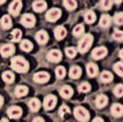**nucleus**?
<instances>
[{
  "label": "nucleus",
  "instance_id": "ddd939ff",
  "mask_svg": "<svg viewBox=\"0 0 123 122\" xmlns=\"http://www.w3.org/2000/svg\"><path fill=\"white\" fill-rule=\"evenodd\" d=\"M35 39H36L37 43L40 45H43L47 44L49 41V35L45 30L41 29V30L38 31L35 35Z\"/></svg>",
  "mask_w": 123,
  "mask_h": 122
},
{
  "label": "nucleus",
  "instance_id": "ea45409f",
  "mask_svg": "<svg viewBox=\"0 0 123 122\" xmlns=\"http://www.w3.org/2000/svg\"><path fill=\"white\" fill-rule=\"evenodd\" d=\"M112 38H113L115 40L119 41V42H122V39H123V33H122V31L118 30V29H115L113 34H112Z\"/></svg>",
  "mask_w": 123,
  "mask_h": 122
},
{
  "label": "nucleus",
  "instance_id": "4be33fe9",
  "mask_svg": "<svg viewBox=\"0 0 123 122\" xmlns=\"http://www.w3.org/2000/svg\"><path fill=\"white\" fill-rule=\"evenodd\" d=\"M0 24H1V26L3 27V29H11L12 25L11 17H10L8 15H4L1 18V20H0Z\"/></svg>",
  "mask_w": 123,
  "mask_h": 122
},
{
  "label": "nucleus",
  "instance_id": "f257e3e1",
  "mask_svg": "<svg viewBox=\"0 0 123 122\" xmlns=\"http://www.w3.org/2000/svg\"><path fill=\"white\" fill-rule=\"evenodd\" d=\"M11 67L18 73H25L28 71L30 66L23 57L17 56L11 59Z\"/></svg>",
  "mask_w": 123,
  "mask_h": 122
},
{
  "label": "nucleus",
  "instance_id": "2eb2a0df",
  "mask_svg": "<svg viewBox=\"0 0 123 122\" xmlns=\"http://www.w3.org/2000/svg\"><path fill=\"white\" fill-rule=\"evenodd\" d=\"M32 7L36 12H43L47 8V3L43 0H37L33 3Z\"/></svg>",
  "mask_w": 123,
  "mask_h": 122
},
{
  "label": "nucleus",
  "instance_id": "473e14b6",
  "mask_svg": "<svg viewBox=\"0 0 123 122\" xmlns=\"http://www.w3.org/2000/svg\"><path fill=\"white\" fill-rule=\"evenodd\" d=\"M91 89L90 84L87 82H83L81 83L80 85L78 86V91L81 92V93H88L90 92Z\"/></svg>",
  "mask_w": 123,
  "mask_h": 122
},
{
  "label": "nucleus",
  "instance_id": "c756f323",
  "mask_svg": "<svg viewBox=\"0 0 123 122\" xmlns=\"http://www.w3.org/2000/svg\"><path fill=\"white\" fill-rule=\"evenodd\" d=\"M12 36V39L13 42H19L20 39H21V36H22V33H21V31L19 29H13L11 33Z\"/></svg>",
  "mask_w": 123,
  "mask_h": 122
},
{
  "label": "nucleus",
  "instance_id": "dca6fc26",
  "mask_svg": "<svg viewBox=\"0 0 123 122\" xmlns=\"http://www.w3.org/2000/svg\"><path fill=\"white\" fill-rule=\"evenodd\" d=\"M108 98L104 94H101L98 95L95 99V105L98 108H104L108 105Z\"/></svg>",
  "mask_w": 123,
  "mask_h": 122
},
{
  "label": "nucleus",
  "instance_id": "cd10ccee",
  "mask_svg": "<svg viewBox=\"0 0 123 122\" xmlns=\"http://www.w3.org/2000/svg\"><path fill=\"white\" fill-rule=\"evenodd\" d=\"M100 80L104 83H109L113 80V76L109 71H103L100 75Z\"/></svg>",
  "mask_w": 123,
  "mask_h": 122
},
{
  "label": "nucleus",
  "instance_id": "c9c22d12",
  "mask_svg": "<svg viewBox=\"0 0 123 122\" xmlns=\"http://www.w3.org/2000/svg\"><path fill=\"white\" fill-rule=\"evenodd\" d=\"M113 93L117 97L121 98L123 95V85L122 84H117V85L115 86L114 89H113Z\"/></svg>",
  "mask_w": 123,
  "mask_h": 122
},
{
  "label": "nucleus",
  "instance_id": "1a4fd4ad",
  "mask_svg": "<svg viewBox=\"0 0 123 122\" xmlns=\"http://www.w3.org/2000/svg\"><path fill=\"white\" fill-rule=\"evenodd\" d=\"M107 54H108V50L105 47H98L92 51L91 56L94 60H100L105 58Z\"/></svg>",
  "mask_w": 123,
  "mask_h": 122
},
{
  "label": "nucleus",
  "instance_id": "79ce46f5",
  "mask_svg": "<svg viewBox=\"0 0 123 122\" xmlns=\"http://www.w3.org/2000/svg\"><path fill=\"white\" fill-rule=\"evenodd\" d=\"M92 122H104V120L102 119V118H100V117H96V118H94V120H93V121Z\"/></svg>",
  "mask_w": 123,
  "mask_h": 122
},
{
  "label": "nucleus",
  "instance_id": "f03ea898",
  "mask_svg": "<svg viewBox=\"0 0 123 122\" xmlns=\"http://www.w3.org/2000/svg\"><path fill=\"white\" fill-rule=\"evenodd\" d=\"M94 41L93 35L90 34H86L82 37V39L80 40L77 46V50L80 53H85L89 51V49L91 48Z\"/></svg>",
  "mask_w": 123,
  "mask_h": 122
},
{
  "label": "nucleus",
  "instance_id": "72a5a7b5",
  "mask_svg": "<svg viewBox=\"0 0 123 122\" xmlns=\"http://www.w3.org/2000/svg\"><path fill=\"white\" fill-rule=\"evenodd\" d=\"M65 52H66L67 56L70 58H74L77 54L76 49L73 48V47H68V48H67L65 49Z\"/></svg>",
  "mask_w": 123,
  "mask_h": 122
},
{
  "label": "nucleus",
  "instance_id": "f3484780",
  "mask_svg": "<svg viewBox=\"0 0 123 122\" xmlns=\"http://www.w3.org/2000/svg\"><path fill=\"white\" fill-rule=\"evenodd\" d=\"M111 114L114 117H121L122 116L123 114V107L122 104L115 103L111 107Z\"/></svg>",
  "mask_w": 123,
  "mask_h": 122
},
{
  "label": "nucleus",
  "instance_id": "a878e982",
  "mask_svg": "<svg viewBox=\"0 0 123 122\" xmlns=\"http://www.w3.org/2000/svg\"><path fill=\"white\" fill-rule=\"evenodd\" d=\"M20 48L25 52H31L33 49V44L28 39H23L20 44Z\"/></svg>",
  "mask_w": 123,
  "mask_h": 122
},
{
  "label": "nucleus",
  "instance_id": "a211bd4d",
  "mask_svg": "<svg viewBox=\"0 0 123 122\" xmlns=\"http://www.w3.org/2000/svg\"><path fill=\"white\" fill-rule=\"evenodd\" d=\"M59 93L62 98H70L73 94V89L69 85H63L59 90Z\"/></svg>",
  "mask_w": 123,
  "mask_h": 122
},
{
  "label": "nucleus",
  "instance_id": "4c0bfd02",
  "mask_svg": "<svg viewBox=\"0 0 123 122\" xmlns=\"http://www.w3.org/2000/svg\"><path fill=\"white\" fill-rule=\"evenodd\" d=\"M113 20H114V22L116 23L117 25H122L123 23V13L122 12L116 13L113 17Z\"/></svg>",
  "mask_w": 123,
  "mask_h": 122
},
{
  "label": "nucleus",
  "instance_id": "6ab92c4d",
  "mask_svg": "<svg viewBox=\"0 0 123 122\" xmlns=\"http://www.w3.org/2000/svg\"><path fill=\"white\" fill-rule=\"evenodd\" d=\"M81 73H82V70H81L80 67H79L78 66H73L70 69L69 76L71 79L76 80V79H79L80 77Z\"/></svg>",
  "mask_w": 123,
  "mask_h": 122
},
{
  "label": "nucleus",
  "instance_id": "7ed1b4c3",
  "mask_svg": "<svg viewBox=\"0 0 123 122\" xmlns=\"http://www.w3.org/2000/svg\"><path fill=\"white\" fill-rule=\"evenodd\" d=\"M74 116L80 122H87L90 120V116L89 111L83 107H76L74 109Z\"/></svg>",
  "mask_w": 123,
  "mask_h": 122
},
{
  "label": "nucleus",
  "instance_id": "49530a36",
  "mask_svg": "<svg viewBox=\"0 0 123 122\" xmlns=\"http://www.w3.org/2000/svg\"><path fill=\"white\" fill-rule=\"evenodd\" d=\"M6 1L5 0H3V1H0V4H3V3H5Z\"/></svg>",
  "mask_w": 123,
  "mask_h": 122
},
{
  "label": "nucleus",
  "instance_id": "2f4dec72",
  "mask_svg": "<svg viewBox=\"0 0 123 122\" xmlns=\"http://www.w3.org/2000/svg\"><path fill=\"white\" fill-rule=\"evenodd\" d=\"M55 74H56L57 77L58 79H63L66 76V69L62 66H57L56 70H55Z\"/></svg>",
  "mask_w": 123,
  "mask_h": 122
},
{
  "label": "nucleus",
  "instance_id": "5701e85b",
  "mask_svg": "<svg viewBox=\"0 0 123 122\" xmlns=\"http://www.w3.org/2000/svg\"><path fill=\"white\" fill-rule=\"evenodd\" d=\"M29 92V89L25 85H18L15 88V94L17 97L21 98L25 96Z\"/></svg>",
  "mask_w": 123,
  "mask_h": 122
},
{
  "label": "nucleus",
  "instance_id": "f8f14e48",
  "mask_svg": "<svg viewBox=\"0 0 123 122\" xmlns=\"http://www.w3.org/2000/svg\"><path fill=\"white\" fill-rule=\"evenodd\" d=\"M15 52V46L13 44H4L0 48V53L3 58L11 57Z\"/></svg>",
  "mask_w": 123,
  "mask_h": 122
},
{
  "label": "nucleus",
  "instance_id": "412c9836",
  "mask_svg": "<svg viewBox=\"0 0 123 122\" xmlns=\"http://www.w3.org/2000/svg\"><path fill=\"white\" fill-rule=\"evenodd\" d=\"M112 23V18L108 14H104L101 16V18L99 21V25L102 28H108L111 25Z\"/></svg>",
  "mask_w": 123,
  "mask_h": 122
},
{
  "label": "nucleus",
  "instance_id": "a19ab883",
  "mask_svg": "<svg viewBox=\"0 0 123 122\" xmlns=\"http://www.w3.org/2000/svg\"><path fill=\"white\" fill-rule=\"evenodd\" d=\"M32 122H45L44 121V120L43 119L42 117H35V119L33 120V121Z\"/></svg>",
  "mask_w": 123,
  "mask_h": 122
},
{
  "label": "nucleus",
  "instance_id": "0eeeda50",
  "mask_svg": "<svg viewBox=\"0 0 123 122\" xmlns=\"http://www.w3.org/2000/svg\"><path fill=\"white\" fill-rule=\"evenodd\" d=\"M21 7H22V2L20 0H15V1L12 2L11 4L9 5L8 11L12 16L17 17L21 12Z\"/></svg>",
  "mask_w": 123,
  "mask_h": 122
},
{
  "label": "nucleus",
  "instance_id": "39448f33",
  "mask_svg": "<svg viewBox=\"0 0 123 122\" xmlns=\"http://www.w3.org/2000/svg\"><path fill=\"white\" fill-rule=\"evenodd\" d=\"M62 12L60 9L58 8H51L50 10L47 12L46 15H45V18L48 21H50V22H55L57 20L61 17Z\"/></svg>",
  "mask_w": 123,
  "mask_h": 122
},
{
  "label": "nucleus",
  "instance_id": "e433bc0d",
  "mask_svg": "<svg viewBox=\"0 0 123 122\" xmlns=\"http://www.w3.org/2000/svg\"><path fill=\"white\" fill-rule=\"evenodd\" d=\"M112 3L113 2L112 1H108V0H104V1L100 2V7L103 10H109L112 7Z\"/></svg>",
  "mask_w": 123,
  "mask_h": 122
},
{
  "label": "nucleus",
  "instance_id": "a18cd8bd",
  "mask_svg": "<svg viewBox=\"0 0 123 122\" xmlns=\"http://www.w3.org/2000/svg\"><path fill=\"white\" fill-rule=\"evenodd\" d=\"M119 56H120V58L122 59V49L120 51V54H119Z\"/></svg>",
  "mask_w": 123,
  "mask_h": 122
},
{
  "label": "nucleus",
  "instance_id": "6e6552de",
  "mask_svg": "<svg viewBox=\"0 0 123 122\" xmlns=\"http://www.w3.org/2000/svg\"><path fill=\"white\" fill-rule=\"evenodd\" d=\"M49 79H50V75L45 71L37 72L33 76V80L35 83H38V84L47 83L49 80Z\"/></svg>",
  "mask_w": 123,
  "mask_h": 122
},
{
  "label": "nucleus",
  "instance_id": "c03bdc74",
  "mask_svg": "<svg viewBox=\"0 0 123 122\" xmlns=\"http://www.w3.org/2000/svg\"><path fill=\"white\" fill-rule=\"evenodd\" d=\"M0 122H9L8 120L6 119V118H3V119H2L1 121H0Z\"/></svg>",
  "mask_w": 123,
  "mask_h": 122
},
{
  "label": "nucleus",
  "instance_id": "9d476101",
  "mask_svg": "<svg viewBox=\"0 0 123 122\" xmlns=\"http://www.w3.org/2000/svg\"><path fill=\"white\" fill-rule=\"evenodd\" d=\"M7 114L11 119H19L22 115V110L17 106H12L7 110Z\"/></svg>",
  "mask_w": 123,
  "mask_h": 122
},
{
  "label": "nucleus",
  "instance_id": "aec40b11",
  "mask_svg": "<svg viewBox=\"0 0 123 122\" xmlns=\"http://www.w3.org/2000/svg\"><path fill=\"white\" fill-rule=\"evenodd\" d=\"M87 74L90 77H94L98 75V67L96 64L94 63H89L86 66Z\"/></svg>",
  "mask_w": 123,
  "mask_h": 122
},
{
  "label": "nucleus",
  "instance_id": "20e7f679",
  "mask_svg": "<svg viewBox=\"0 0 123 122\" xmlns=\"http://www.w3.org/2000/svg\"><path fill=\"white\" fill-rule=\"evenodd\" d=\"M36 20H35V16L31 14V13H26V14L22 15L21 18V23L23 26L26 28H32L35 26Z\"/></svg>",
  "mask_w": 123,
  "mask_h": 122
},
{
  "label": "nucleus",
  "instance_id": "7c9ffc66",
  "mask_svg": "<svg viewBox=\"0 0 123 122\" xmlns=\"http://www.w3.org/2000/svg\"><path fill=\"white\" fill-rule=\"evenodd\" d=\"M85 31V27L83 25H77L74 29H73V35L76 37H80L83 35Z\"/></svg>",
  "mask_w": 123,
  "mask_h": 122
},
{
  "label": "nucleus",
  "instance_id": "423d86ee",
  "mask_svg": "<svg viewBox=\"0 0 123 122\" xmlns=\"http://www.w3.org/2000/svg\"><path fill=\"white\" fill-rule=\"evenodd\" d=\"M57 105V98L54 95L49 94V95L46 96L43 99V106L46 111H50V110L53 109Z\"/></svg>",
  "mask_w": 123,
  "mask_h": 122
},
{
  "label": "nucleus",
  "instance_id": "bb28decb",
  "mask_svg": "<svg viewBox=\"0 0 123 122\" xmlns=\"http://www.w3.org/2000/svg\"><path fill=\"white\" fill-rule=\"evenodd\" d=\"M96 21V15L93 11H87L85 14V21L87 24H92Z\"/></svg>",
  "mask_w": 123,
  "mask_h": 122
},
{
  "label": "nucleus",
  "instance_id": "b1692460",
  "mask_svg": "<svg viewBox=\"0 0 123 122\" xmlns=\"http://www.w3.org/2000/svg\"><path fill=\"white\" fill-rule=\"evenodd\" d=\"M29 107L31 108V110L34 112H36L39 110L40 108V102L38 98H33L30 100L29 102Z\"/></svg>",
  "mask_w": 123,
  "mask_h": 122
},
{
  "label": "nucleus",
  "instance_id": "9b49d317",
  "mask_svg": "<svg viewBox=\"0 0 123 122\" xmlns=\"http://www.w3.org/2000/svg\"><path fill=\"white\" fill-rule=\"evenodd\" d=\"M62 52L58 49H53V50H50L49 52V53L47 54V59L51 62H59L62 60Z\"/></svg>",
  "mask_w": 123,
  "mask_h": 122
},
{
  "label": "nucleus",
  "instance_id": "393cba45",
  "mask_svg": "<svg viewBox=\"0 0 123 122\" xmlns=\"http://www.w3.org/2000/svg\"><path fill=\"white\" fill-rule=\"evenodd\" d=\"M2 79L4 82L7 84H12L15 80V76L12 71H4L2 75Z\"/></svg>",
  "mask_w": 123,
  "mask_h": 122
},
{
  "label": "nucleus",
  "instance_id": "37998d69",
  "mask_svg": "<svg viewBox=\"0 0 123 122\" xmlns=\"http://www.w3.org/2000/svg\"><path fill=\"white\" fill-rule=\"evenodd\" d=\"M3 98L2 97L1 95H0V108L2 107V106H3Z\"/></svg>",
  "mask_w": 123,
  "mask_h": 122
},
{
  "label": "nucleus",
  "instance_id": "58836bf2",
  "mask_svg": "<svg viewBox=\"0 0 123 122\" xmlns=\"http://www.w3.org/2000/svg\"><path fill=\"white\" fill-rule=\"evenodd\" d=\"M70 113H71L70 109H69V107L66 105H62L60 108H59L58 114L61 117H63L66 114H70Z\"/></svg>",
  "mask_w": 123,
  "mask_h": 122
},
{
  "label": "nucleus",
  "instance_id": "4468645a",
  "mask_svg": "<svg viewBox=\"0 0 123 122\" xmlns=\"http://www.w3.org/2000/svg\"><path fill=\"white\" fill-rule=\"evenodd\" d=\"M67 29L63 25H57L54 29V36L57 40H62L66 37Z\"/></svg>",
  "mask_w": 123,
  "mask_h": 122
},
{
  "label": "nucleus",
  "instance_id": "f704fd0d",
  "mask_svg": "<svg viewBox=\"0 0 123 122\" xmlns=\"http://www.w3.org/2000/svg\"><path fill=\"white\" fill-rule=\"evenodd\" d=\"M113 70L118 76H123V65L122 62H117L116 64L113 66Z\"/></svg>",
  "mask_w": 123,
  "mask_h": 122
},
{
  "label": "nucleus",
  "instance_id": "c85d7f7f",
  "mask_svg": "<svg viewBox=\"0 0 123 122\" xmlns=\"http://www.w3.org/2000/svg\"><path fill=\"white\" fill-rule=\"evenodd\" d=\"M63 6L68 11H73L76 8L77 3L75 0H66L63 1Z\"/></svg>",
  "mask_w": 123,
  "mask_h": 122
}]
</instances>
